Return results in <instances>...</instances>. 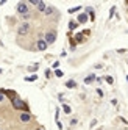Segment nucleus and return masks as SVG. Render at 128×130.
<instances>
[{
    "mask_svg": "<svg viewBox=\"0 0 128 130\" xmlns=\"http://www.w3.org/2000/svg\"><path fill=\"white\" fill-rule=\"evenodd\" d=\"M11 105H13V108L14 110H20V111H28V107H27V104L22 100V99H19V97H16L14 100H11Z\"/></svg>",
    "mask_w": 128,
    "mask_h": 130,
    "instance_id": "obj_1",
    "label": "nucleus"
},
{
    "mask_svg": "<svg viewBox=\"0 0 128 130\" xmlns=\"http://www.w3.org/2000/svg\"><path fill=\"white\" fill-rule=\"evenodd\" d=\"M16 11L19 13L20 16H27V14H30V8H28V3H25V2H19L16 6Z\"/></svg>",
    "mask_w": 128,
    "mask_h": 130,
    "instance_id": "obj_2",
    "label": "nucleus"
},
{
    "mask_svg": "<svg viewBox=\"0 0 128 130\" xmlns=\"http://www.w3.org/2000/svg\"><path fill=\"white\" fill-rule=\"evenodd\" d=\"M30 28H31V25H30L28 22H22L19 27H17V35H19V36L28 35V33H30Z\"/></svg>",
    "mask_w": 128,
    "mask_h": 130,
    "instance_id": "obj_3",
    "label": "nucleus"
},
{
    "mask_svg": "<svg viewBox=\"0 0 128 130\" xmlns=\"http://www.w3.org/2000/svg\"><path fill=\"white\" fill-rule=\"evenodd\" d=\"M44 41L47 42V45L53 44L55 41H56V30H49L47 33H45V38H44Z\"/></svg>",
    "mask_w": 128,
    "mask_h": 130,
    "instance_id": "obj_4",
    "label": "nucleus"
},
{
    "mask_svg": "<svg viewBox=\"0 0 128 130\" xmlns=\"http://www.w3.org/2000/svg\"><path fill=\"white\" fill-rule=\"evenodd\" d=\"M0 92H3V96H6L10 100H14L17 97V92L13 91V89H0Z\"/></svg>",
    "mask_w": 128,
    "mask_h": 130,
    "instance_id": "obj_5",
    "label": "nucleus"
},
{
    "mask_svg": "<svg viewBox=\"0 0 128 130\" xmlns=\"http://www.w3.org/2000/svg\"><path fill=\"white\" fill-rule=\"evenodd\" d=\"M86 35H89V31H83V33L75 35V44H83V42L86 41V38H84Z\"/></svg>",
    "mask_w": 128,
    "mask_h": 130,
    "instance_id": "obj_6",
    "label": "nucleus"
},
{
    "mask_svg": "<svg viewBox=\"0 0 128 130\" xmlns=\"http://www.w3.org/2000/svg\"><path fill=\"white\" fill-rule=\"evenodd\" d=\"M47 42H45L44 39H38V42H36V49L38 50H41V52H44V50H47Z\"/></svg>",
    "mask_w": 128,
    "mask_h": 130,
    "instance_id": "obj_7",
    "label": "nucleus"
},
{
    "mask_svg": "<svg viewBox=\"0 0 128 130\" xmlns=\"http://www.w3.org/2000/svg\"><path fill=\"white\" fill-rule=\"evenodd\" d=\"M19 119L22 121V122H30V121H31V115H30V111H22L20 116H19Z\"/></svg>",
    "mask_w": 128,
    "mask_h": 130,
    "instance_id": "obj_8",
    "label": "nucleus"
},
{
    "mask_svg": "<svg viewBox=\"0 0 128 130\" xmlns=\"http://www.w3.org/2000/svg\"><path fill=\"white\" fill-rule=\"evenodd\" d=\"M88 21H89V16H88L86 13L78 14V19H77V22H78V24H86Z\"/></svg>",
    "mask_w": 128,
    "mask_h": 130,
    "instance_id": "obj_9",
    "label": "nucleus"
},
{
    "mask_svg": "<svg viewBox=\"0 0 128 130\" xmlns=\"http://www.w3.org/2000/svg\"><path fill=\"white\" fill-rule=\"evenodd\" d=\"M97 78H95V75H94V74H91V75H88L86 78H84V83H86V85H89V83H92V82H95Z\"/></svg>",
    "mask_w": 128,
    "mask_h": 130,
    "instance_id": "obj_10",
    "label": "nucleus"
},
{
    "mask_svg": "<svg viewBox=\"0 0 128 130\" xmlns=\"http://www.w3.org/2000/svg\"><path fill=\"white\" fill-rule=\"evenodd\" d=\"M36 8H38V11L44 13V11H45V8H47V5H45L44 2H39V3H38V6H36Z\"/></svg>",
    "mask_w": 128,
    "mask_h": 130,
    "instance_id": "obj_11",
    "label": "nucleus"
},
{
    "mask_svg": "<svg viewBox=\"0 0 128 130\" xmlns=\"http://www.w3.org/2000/svg\"><path fill=\"white\" fill-rule=\"evenodd\" d=\"M78 25H80V24H78L77 21H70V22H69V30H75Z\"/></svg>",
    "mask_w": 128,
    "mask_h": 130,
    "instance_id": "obj_12",
    "label": "nucleus"
},
{
    "mask_svg": "<svg viewBox=\"0 0 128 130\" xmlns=\"http://www.w3.org/2000/svg\"><path fill=\"white\" fill-rule=\"evenodd\" d=\"M53 11H55V8L47 6V8H45V11H44V14H45V16H52V14H53Z\"/></svg>",
    "mask_w": 128,
    "mask_h": 130,
    "instance_id": "obj_13",
    "label": "nucleus"
},
{
    "mask_svg": "<svg viewBox=\"0 0 128 130\" xmlns=\"http://www.w3.org/2000/svg\"><path fill=\"white\" fill-rule=\"evenodd\" d=\"M25 80H27V82H34V80H38V75H36V74H31V75L25 77Z\"/></svg>",
    "mask_w": 128,
    "mask_h": 130,
    "instance_id": "obj_14",
    "label": "nucleus"
},
{
    "mask_svg": "<svg viewBox=\"0 0 128 130\" xmlns=\"http://www.w3.org/2000/svg\"><path fill=\"white\" fill-rule=\"evenodd\" d=\"M66 86L67 88H77V83L74 80H69V82H66Z\"/></svg>",
    "mask_w": 128,
    "mask_h": 130,
    "instance_id": "obj_15",
    "label": "nucleus"
},
{
    "mask_svg": "<svg viewBox=\"0 0 128 130\" xmlns=\"http://www.w3.org/2000/svg\"><path fill=\"white\" fill-rule=\"evenodd\" d=\"M38 69H39V64H38V63H36V64H33V66H30V68H28V71H30V72H34V71H38Z\"/></svg>",
    "mask_w": 128,
    "mask_h": 130,
    "instance_id": "obj_16",
    "label": "nucleus"
},
{
    "mask_svg": "<svg viewBox=\"0 0 128 130\" xmlns=\"http://www.w3.org/2000/svg\"><path fill=\"white\" fill-rule=\"evenodd\" d=\"M86 11L91 14V19H92L94 21V17H95V14H94V10H92V8H86Z\"/></svg>",
    "mask_w": 128,
    "mask_h": 130,
    "instance_id": "obj_17",
    "label": "nucleus"
},
{
    "mask_svg": "<svg viewBox=\"0 0 128 130\" xmlns=\"http://www.w3.org/2000/svg\"><path fill=\"white\" fill-rule=\"evenodd\" d=\"M62 110H64V113H67V115H69V113H70V111H72L69 105H62Z\"/></svg>",
    "mask_w": 128,
    "mask_h": 130,
    "instance_id": "obj_18",
    "label": "nucleus"
},
{
    "mask_svg": "<svg viewBox=\"0 0 128 130\" xmlns=\"http://www.w3.org/2000/svg\"><path fill=\"white\" fill-rule=\"evenodd\" d=\"M55 75H56V77H62V75H64V72L59 71V69H56V71H55Z\"/></svg>",
    "mask_w": 128,
    "mask_h": 130,
    "instance_id": "obj_19",
    "label": "nucleus"
},
{
    "mask_svg": "<svg viewBox=\"0 0 128 130\" xmlns=\"http://www.w3.org/2000/svg\"><path fill=\"white\" fill-rule=\"evenodd\" d=\"M80 10H81V6H75V8H70L69 13H75V11H80Z\"/></svg>",
    "mask_w": 128,
    "mask_h": 130,
    "instance_id": "obj_20",
    "label": "nucleus"
},
{
    "mask_svg": "<svg viewBox=\"0 0 128 130\" xmlns=\"http://www.w3.org/2000/svg\"><path fill=\"white\" fill-rule=\"evenodd\" d=\"M106 82L109 83V85H113V83H114V78H113V77H106Z\"/></svg>",
    "mask_w": 128,
    "mask_h": 130,
    "instance_id": "obj_21",
    "label": "nucleus"
},
{
    "mask_svg": "<svg viewBox=\"0 0 128 130\" xmlns=\"http://www.w3.org/2000/svg\"><path fill=\"white\" fill-rule=\"evenodd\" d=\"M30 3H31V5H36V6H38V3H39V0H30Z\"/></svg>",
    "mask_w": 128,
    "mask_h": 130,
    "instance_id": "obj_22",
    "label": "nucleus"
},
{
    "mask_svg": "<svg viewBox=\"0 0 128 130\" xmlns=\"http://www.w3.org/2000/svg\"><path fill=\"white\" fill-rule=\"evenodd\" d=\"M50 75H52V72H50V69H47V71H45V77H47V78H49Z\"/></svg>",
    "mask_w": 128,
    "mask_h": 130,
    "instance_id": "obj_23",
    "label": "nucleus"
},
{
    "mask_svg": "<svg viewBox=\"0 0 128 130\" xmlns=\"http://www.w3.org/2000/svg\"><path fill=\"white\" fill-rule=\"evenodd\" d=\"M58 66H59V61H55V63H53V68L58 69Z\"/></svg>",
    "mask_w": 128,
    "mask_h": 130,
    "instance_id": "obj_24",
    "label": "nucleus"
},
{
    "mask_svg": "<svg viewBox=\"0 0 128 130\" xmlns=\"http://www.w3.org/2000/svg\"><path fill=\"white\" fill-rule=\"evenodd\" d=\"M97 94H98L100 97H102V96H103V91H102V89H97Z\"/></svg>",
    "mask_w": 128,
    "mask_h": 130,
    "instance_id": "obj_25",
    "label": "nucleus"
},
{
    "mask_svg": "<svg viewBox=\"0 0 128 130\" xmlns=\"http://www.w3.org/2000/svg\"><path fill=\"white\" fill-rule=\"evenodd\" d=\"M3 99H5V96H3V92H0V102H3Z\"/></svg>",
    "mask_w": 128,
    "mask_h": 130,
    "instance_id": "obj_26",
    "label": "nucleus"
},
{
    "mask_svg": "<svg viewBox=\"0 0 128 130\" xmlns=\"http://www.w3.org/2000/svg\"><path fill=\"white\" fill-rule=\"evenodd\" d=\"M56 124H58V128H59V130H61V128H62V124H61V122H59V121H56Z\"/></svg>",
    "mask_w": 128,
    "mask_h": 130,
    "instance_id": "obj_27",
    "label": "nucleus"
},
{
    "mask_svg": "<svg viewBox=\"0 0 128 130\" xmlns=\"http://www.w3.org/2000/svg\"><path fill=\"white\" fill-rule=\"evenodd\" d=\"M36 130H44V128H36Z\"/></svg>",
    "mask_w": 128,
    "mask_h": 130,
    "instance_id": "obj_28",
    "label": "nucleus"
},
{
    "mask_svg": "<svg viewBox=\"0 0 128 130\" xmlns=\"http://www.w3.org/2000/svg\"><path fill=\"white\" fill-rule=\"evenodd\" d=\"M0 74H2V69H0Z\"/></svg>",
    "mask_w": 128,
    "mask_h": 130,
    "instance_id": "obj_29",
    "label": "nucleus"
},
{
    "mask_svg": "<svg viewBox=\"0 0 128 130\" xmlns=\"http://www.w3.org/2000/svg\"><path fill=\"white\" fill-rule=\"evenodd\" d=\"M100 130H102V128H100Z\"/></svg>",
    "mask_w": 128,
    "mask_h": 130,
    "instance_id": "obj_30",
    "label": "nucleus"
},
{
    "mask_svg": "<svg viewBox=\"0 0 128 130\" xmlns=\"http://www.w3.org/2000/svg\"><path fill=\"white\" fill-rule=\"evenodd\" d=\"M126 78H128V77H126Z\"/></svg>",
    "mask_w": 128,
    "mask_h": 130,
    "instance_id": "obj_31",
    "label": "nucleus"
}]
</instances>
